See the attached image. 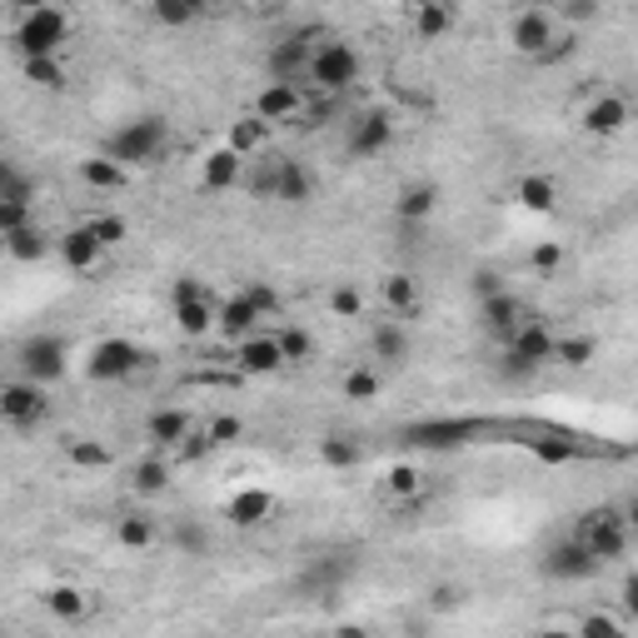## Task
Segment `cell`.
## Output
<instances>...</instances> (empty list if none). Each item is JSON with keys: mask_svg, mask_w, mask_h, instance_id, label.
I'll return each mask as SVG.
<instances>
[{"mask_svg": "<svg viewBox=\"0 0 638 638\" xmlns=\"http://www.w3.org/2000/svg\"><path fill=\"white\" fill-rule=\"evenodd\" d=\"M528 319H534V315H528V305L518 295H508V289L478 299V329H484L488 339H498V344H508V339H514Z\"/></svg>", "mask_w": 638, "mask_h": 638, "instance_id": "cell-11", "label": "cell"}, {"mask_svg": "<svg viewBox=\"0 0 638 638\" xmlns=\"http://www.w3.org/2000/svg\"><path fill=\"white\" fill-rule=\"evenodd\" d=\"M454 30V6L449 0H414V35L419 40H444Z\"/></svg>", "mask_w": 638, "mask_h": 638, "instance_id": "cell-30", "label": "cell"}, {"mask_svg": "<svg viewBox=\"0 0 638 638\" xmlns=\"http://www.w3.org/2000/svg\"><path fill=\"white\" fill-rule=\"evenodd\" d=\"M374 394H379V374H374V369H349V374H344V399L369 404Z\"/></svg>", "mask_w": 638, "mask_h": 638, "instance_id": "cell-47", "label": "cell"}, {"mask_svg": "<svg viewBox=\"0 0 638 638\" xmlns=\"http://www.w3.org/2000/svg\"><path fill=\"white\" fill-rule=\"evenodd\" d=\"M618 628H624L618 618H608V614H588L584 624H578V634H584V638H614Z\"/></svg>", "mask_w": 638, "mask_h": 638, "instance_id": "cell-53", "label": "cell"}, {"mask_svg": "<svg viewBox=\"0 0 638 638\" xmlns=\"http://www.w3.org/2000/svg\"><path fill=\"white\" fill-rule=\"evenodd\" d=\"M90 229H95V235H100V245H105V249L125 245V235H130L125 215H95V219H90Z\"/></svg>", "mask_w": 638, "mask_h": 638, "instance_id": "cell-48", "label": "cell"}, {"mask_svg": "<svg viewBox=\"0 0 638 638\" xmlns=\"http://www.w3.org/2000/svg\"><path fill=\"white\" fill-rule=\"evenodd\" d=\"M369 349H374L379 364H409V354H414V344H409V329L399 325V319H379L374 335H369Z\"/></svg>", "mask_w": 638, "mask_h": 638, "instance_id": "cell-25", "label": "cell"}, {"mask_svg": "<svg viewBox=\"0 0 638 638\" xmlns=\"http://www.w3.org/2000/svg\"><path fill=\"white\" fill-rule=\"evenodd\" d=\"M195 429V419L185 414V409H155V414L145 419V439L155 449H179V439Z\"/></svg>", "mask_w": 638, "mask_h": 638, "instance_id": "cell-28", "label": "cell"}, {"mask_svg": "<svg viewBox=\"0 0 638 638\" xmlns=\"http://www.w3.org/2000/svg\"><path fill=\"white\" fill-rule=\"evenodd\" d=\"M169 150V120L165 115H140V120H125V125L110 135L105 155H115L120 165H155L160 155Z\"/></svg>", "mask_w": 638, "mask_h": 638, "instance_id": "cell-2", "label": "cell"}, {"mask_svg": "<svg viewBox=\"0 0 638 638\" xmlns=\"http://www.w3.org/2000/svg\"><path fill=\"white\" fill-rule=\"evenodd\" d=\"M255 115L269 120V125H285V120L305 115V85H295V80H269L255 95Z\"/></svg>", "mask_w": 638, "mask_h": 638, "instance_id": "cell-16", "label": "cell"}, {"mask_svg": "<svg viewBox=\"0 0 638 638\" xmlns=\"http://www.w3.org/2000/svg\"><path fill=\"white\" fill-rule=\"evenodd\" d=\"M568 16H574V20H594L598 16V6H594V0H568Z\"/></svg>", "mask_w": 638, "mask_h": 638, "instance_id": "cell-59", "label": "cell"}, {"mask_svg": "<svg viewBox=\"0 0 638 638\" xmlns=\"http://www.w3.org/2000/svg\"><path fill=\"white\" fill-rule=\"evenodd\" d=\"M504 289V279L494 275V269H474V299H488V295H498Z\"/></svg>", "mask_w": 638, "mask_h": 638, "instance_id": "cell-57", "label": "cell"}, {"mask_svg": "<svg viewBox=\"0 0 638 638\" xmlns=\"http://www.w3.org/2000/svg\"><path fill=\"white\" fill-rule=\"evenodd\" d=\"M130 478H135V494H165L169 488V464L160 454L140 459L135 469H130Z\"/></svg>", "mask_w": 638, "mask_h": 638, "instance_id": "cell-38", "label": "cell"}, {"mask_svg": "<svg viewBox=\"0 0 638 638\" xmlns=\"http://www.w3.org/2000/svg\"><path fill=\"white\" fill-rule=\"evenodd\" d=\"M315 35H319V30H315V25H305V30H295V35L275 40V45H269V55H265L269 80H295V85H309V60H315Z\"/></svg>", "mask_w": 638, "mask_h": 638, "instance_id": "cell-8", "label": "cell"}, {"mask_svg": "<svg viewBox=\"0 0 638 638\" xmlns=\"http://www.w3.org/2000/svg\"><path fill=\"white\" fill-rule=\"evenodd\" d=\"M359 459H364L359 439H349V434H325V439H319V464H325V469H359Z\"/></svg>", "mask_w": 638, "mask_h": 638, "instance_id": "cell-34", "label": "cell"}, {"mask_svg": "<svg viewBox=\"0 0 638 638\" xmlns=\"http://www.w3.org/2000/svg\"><path fill=\"white\" fill-rule=\"evenodd\" d=\"M624 518H628V528H634V534H638V494L624 504Z\"/></svg>", "mask_w": 638, "mask_h": 638, "instance_id": "cell-61", "label": "cell"}, {"mask_svg": "<svg viewBox=\"0 0 638 638\" xmlns=\"http://www.w3.org/2000/svg\"><path fill=\"white\" fill-rule=\"evenodd\" d=\"M245 295L255 299V309H259V315H265V319L285 315V295H279L275 285H265V279H249V285H245Z\"/></svg>", "mask_w": 638, "mask_h": 638, "instance_id": "cell-46", "label": "cell"}, {"mask_svg": "<svg viewBox=\"0 0 638 638\" xmlns=\"http://www.w3.org/2000/svg\"><path fill=\"white\" fill-rule=\"evenodd\" d=\"M70 40V16L60 6H30L16 25V50L25 60L35 55H60Z\"/></svg>", "mask_w": 638, "mask_h": 638, "instance_id": "cell-4", "label": "cell"}, {"mask_svg": "<svg viewBox=\"0 0 638 638\" xmlns=\"http://www.w3.org/2000/svg\"><path fill=\"white\" fill-rule=\"evenodd\" d=\"M279 349H285V364H305V359L315 354V339H309L305 329L285 325V329H279Z\"/></svg>", "mask_w": 638, "mask_h": 638, "instance_id": "cell-45", "label": "cell"}, {"mask_svg": "<svg viewBox=\"0 0 638 638\" xmlns=\"http://www.w3.org/2000/svg\"><path fill=\"white\" fill-rule=\"evenodd\" d=\"M628 120H634V110H628L624 95H598V100H588V110H584L588 135H624Z\"/></svg>", "mask_w": 638, "mask_h": 638, "instance_id": "cell-21", "label": "cell"}, {"mask_svg": "<svg viewBox=\"0 0 638 638\" xmlns=\"http://www.w3.org/2000/svg\"><path fill=\"white\" fill-rule=\"evenodd\" d=\"M329 315H335V319H359V315H364V295H359V285H335V289H329Z\"/></svg>", "mask_w": 638, "mask_h": 638, "instance_id": "cell-42", "label": "cell"}, {"mask_svg": "<svg viewBox=\"0 0 638 638\" xmlns=\"http://www.w3.org/2000/svg\"><path fill=\"white\" fill-rule=\"evenodd\" d=\"M189 6H195V10H209V6H215V0H189Z\"/></svg>", "mask_w": 638, "mask_h": 638, "instance_id": "cell-62", "label": "cell"}, {"mask_svg": "<svg viewBox=\"0 0 638 638\" xmlns=\"http://www.w3.org/2000/svg\"><path fill=\"white\" fill-rule=\"evenodd\" d=\"M20 225H30V205H0V235H10Z\"/></svg>", "mask_w": 638, "mask_h": 638, "instance_id": "cell-56", "label": "cell"}, {"mask_svg": "<svg viewBox=\"0 0 638 638\" xmlns=\"http://www.w3.org/2000/svg\"><path fill=\"white\" fill-rule=\"evenodd\" d=\"M528 265H534L538 275H554V269L564 265V245H558V239H548V245H538L534 255H528Z\"/></svg>", "mask_w": 638, "mask_h": 638, "instance_id": "cell-51", "label": "cell"}, {"mask_svg": "<svg viewBox=\"0 0 638 638\" xmlns=\"http://www.w3.org/2000/svg\"><path fill=\"white\" fill-rule=\"evenodd\" d=\"M50 384H35V379H10L6 389H0V414H6L10 429H35L40 419L50 414V399H45Z\"/></svg>", "mask_w": 638, "mask_h": 638, "instance_id": "cell-9", "label": "cell"}, {"mask_svg": "<svg viewBox=\"0 0 638 638\" xmlns=\"http://www.w3.org/2000/svg\"><path fill=\"white\" fill-rule=\"evenodd\" d=\"M209 439H215V444H235V439H245V424H239L235 414H219V419H209Z\"/></svg>", "mask_w": 638, "mask_h": 638, "instance_id": "cell-52", "label": "cell"}, {"mask_svg": "<svg viewBox=\"0 0 638 638\" xmlns=\"http://www.w3.org/2000/svg\"><path fill=\"white\" fill-rule=\"evenodd\" d=\"M65 454H70V464H80V469H105L110 464V449L95 444V439H70Z\"/></svg>", "mask_w": 638, "mask_h": 638, "instance_id": "cell-44", "label": "cell"}, {"mask_svg": "<svg viewBox=\"0 0 638 638\" xmlns=\"http://www.w3.org/2000/svg\"><path fill=\"white\" fill-rule=\"evenodd\" d=\"M554 35H558V25L544 6H524L514 20H508V45H514L524 60H534V65H538V55L554 45Z\"/></svg>", "mask_w": 638, "mask_h": 638, "instance_id": "cell-12", "label": "cell"}, {"mask_svg": "<svg viewBox=\"0 0 638 638\" xmlns=\"http://www.w3.org/2000/svg\"><path fill=\"white\" fill-rule=\"evenodd\" d=\"M558 195H564V189H558V179L554 175H538V169H534V175H518L514 179V199L528 209V215H554Z\"/></svg>", "mask_w": 638, "mask_h": 638, "instance_id": "cell-24", "label": "cell"}, {"mask_svg": "<svg viewBox=\"0 0 638 638\" xmlns=\"http://www.w3.org/2000/svg\"><path fill=\"white\" fill-rule=\"evenodd\" d=\"M574 50H578V40L568 35V30H558V35H554V45H548L544 55H538V65H558V60H568V55H574Z\"/></svg>", "mask_w": 638, "mask_h": 638, "instance_id": "cell-55", "label": "cell"}, {"mask_svg": "<svg viewBox=\"0 0 638 638\" xmlns=\"http://www.w3.org/2000/svg\"><path fill=\"white\" fill-rule=\"evenodd\" d=\"M0 205H35V179L20 165H0Z\"/></svg>", "mask_w": 638, "mask_h": 638, "instance_id": "cell-36", "label": "cell"}, {"mask_svg": "<svg viewBox=\"0 0 638 638\" xmlns=\"http://www.w3.org/2000/svg\"><path fill=\"white\" fill-rule=\"evenodd\" d=\"M594 359H598V339H594V335H558L554 364H564V369H588Z\"/></svg>", "mask_w": 638, "mask_h": 638, "instance_id": "cell-33", "label": "cell"}, {"mask_svg": "<svg viewBox=\"0 0 638 638\" xmlns=\"http://www.w3.org/2000/svg\"><path fill=\"white\" fill-rule=\"evenodd\" d=\"M384 488H389L394 498H414L419 488H424V474H419L414 464H394V469L384 474Z\"/></svg>", "mask_w": 638, "mask_h": 638, "instance_id": "cell-43", "label": "cell"}, {"mask_svg": "<svg viewBox=\"0 0 638 638\" xmlns=\"http://www.w3.org/2000/svg\"><path fill=\"white\" fill-rule=\"evenodd\" d=\"M429 604H434V608H454L459 598H454V588H434V594H429Z\"/></svg>", "mask_w": 638, "mask_h": 638, "instance_id": "cell-60", "label": "cell"}, {"mask_svg": "<svg viewBox=\"0 0 638 638\" xmlns=\"http://www.w3.org/2000/svg\"><path fill=\"white\" fill-rule=\"evenodd\" d=\"M40 604H45V614L60 618V624H80V618L90 614V594H85V588H75V584L45 588V594H40Z\"/></svg>", "mask_w": 638, "mask_h": 638, "instance_id": "cell-29", "label": "cell"}, {"mask_svg": "<svg viewBox=\"0 0 638 638\" xmlns=\"http://www.w3.org/2000/svg\"><path fill=\"white\" fill-rule=\"evenodd\" d=\"M0 239H6V255L20 259V265H40L50 249H60V239H50V229H40V219H30V225L10 229V235H0Z\"/></svg>", "mask_w": 638, "mask_h": 638, "instance_id": "cell-22", "label": "cell"}, {"mask_svg": "<svg viewBox=\"0 0 638 638\" xmlns=\"http://www.w3.org/2000/svg\"><path fill=\"white\" fill-rule=\"evenodd\" d=\"M259 325H265V315L255 309V299L239 289V295H229L225 305H219V315H215V329L229 339V344H239V339H249V335H259Z\"/></svg>", "mask_w": 638, "mask_h": 638, "instance_id": "cell-17", "label": "cell"}, {"mask_svg": "<svg viewBox=\"0 0 638 638\" xmlns=\"http://www.w3.org/2000/svg\"><path fill=\"white\" fill-rule=\"evenodd\" d=\"M16 364L25 379L35 384H60L70 374V344L60 335H30L25 344L16 349Z\"/></svg>", "mask_w": 638, "mask_h": 638, "instance_id": "cell-6", "label": "cell"}, {"mask_svg": "<svg viewBox=\"0 0 638 638\" xmlns=\"http://www.w3.org/2000/svg\"><path fill=\"white\" fill-rule=\"evenodd\" d=\"M195 16L199 10L189 6V0H150V20H155L160 30H185Z\"/></svg>", "mask_w": 638, "mask_h": 638, "instance_id": "cell-39", "label": "cell"}, {"mask_svg": "<svg viewBox=\"0 0 638 638\" xmlns=\"http://www.w3.org/2000/svg\"><path fill=\"white\" fill-rule=\"evenodd\" d=\"M478 434H484V419H424V424L404 429V439L419 449H459Z\"/></svg>", "mask_w": 638, "mask_h": 638, "instance_id": "cell-13", "label": "cell"}, {"mask_svg": "<svg viewBox=\"0 0 638 638\" xmlns=\"http://www.w3.org/2000/svg\"><path fill=\"white\" fill-rule=\"evenodd\" d=\"M269 514H275V494H269V488H239L225 508V518L235 528H259Z\"/></svg>", "mask_w": 638, "mask_h": 638, "instance_id": "cell-26", "label": "cell"}, {"mask_svg": "<svg viewBox=\"0 0 638 638\" xmlns=\"http://www.w3.org/2000/svg\"><path fill=\"white\" fill-rule=\"evenodd\" d=\"M235 364L245 374H279L285 364V349H279V335H249L235 344Z\"/></svg>", "mask_w": 638, "mask_h": 638, "instance_id": "cell-19", "label": "cell"}, {"mask_svg": "<svg viewBox=\"0 0 638 638\" xmlns=\"http://www.w3.org/2000/svg\"><path fill=\"white\" fill-rule=\"evenodd\" d=\"M209 449H219L215 439H209V429H189V434L179 439V459H185V464H195V459H205Z\"/></svg>", "mask_w": 638, "mask_h": 638, "instance_id": "cell-49", "label": "cell"}, {"mask_svg": "<svg viewBox=\"0 0 638 638\" xmlns=\"http://www.w3.org/2000/svg\"><path fill=\"white\" fill-rule=\"evenodd\" d=\"M628 534H634V528H628L624 508H614V504L584 508V514H578V524H574V538L598 558V564H614V558H624L628 554Z\"/></svg>", "mask_w": 638, "mask_h": 638, "instance_id": "cell-1", "label": "cell"}, {"mask_svg": "<svg viewBox=\"0 0 638 638\" xmlns=\"http://www.w3.org/2000/svg\"><path fill=\"white\" fill-rule=\"evenodd\" d=\"M275 199L279 205H309L315 199V175L299 160H275Z\"/></svg>", "mask_w": 638, "mask_h": 638, "instance_id": "cell-23", "label": "cell"}, {"mask_svg": "<svg viewBox=\"0 0 638 638\" xmlns=\"http://www.w3.org/2000/svg\"><path fill=\"white\" fill-rule=\"evenodd\" d=\"M80 179H85L90 189H100V195H120L130 179V165H120L115 155H90V160H80Z\"/></svg>", "mask_w": 638, "mask_h": 638, "instance_id": "cell-27", "label": "cell"}, {"mask_svg": "<svg viewBox=\"0 0 638 638\" xmlns=\"http://www.w3.org/2000/svg\"><path fill=\"white\" fill-rule=\"evenodd\" d=\"M155 538H160V528H155L150 514H120L115 518V544L120 548H150Z\"/></svg>", "mask_w": 638, "mask_h": 638, "instance_id": "cell-35", "label": "cell"}, {"mask_svg": "<svg viewBox=\"0 0 638 638\" xmlns=\"http://www.w3.org/2000/svg\"><path fill=\"white\" fill-rule=\"evenodd\" d=\"M394 115L389 110H359L354 115V125H349V140H344V150L354 160H379L389 145H394Z\"/></svg>", "mask_w": 638, "mask_h": 638, "instance_id": "cell-10", "label": "cell"}, {"mask_svg": "<svg viewBox=\"0 0 638 638\" xmlns=\"http://www.w3.org/2000/svg\"><path fill=\"white\" fill-rule=\"evenodd\" d=\"M538 568H544L548 578H558V584H584V578H594L604 564H598V558L588 554V548L578 544V538H564V544L548 548L544 564H538Z\"/></svg>", "mask_w": 638, "mask_h": 638, "instance_id": "cell-14", "label": "cell"}, {"mask_svg": "<svg viewBox=\"0 0 638 638\" xmlns=\"http://www.w3.org/2000/svg\"><path fill=\"white\" fill-rule=\"evenodd\" d=\"M215 315H219V305H209V295L205 299H189V305H175V329L185 339H199V335H209V329H215Z\"/></svg>", "mask_w": 638, "mask_h": 638, "instance_id": "cell-32", "label": "cell"}, {"mask_svg": "<svg viewBox=\"0 0 638 638\" xmlns=\"http://www.w3.org/2000/svg\"><path fill=\"white\" fill-rule=\"evenodd\" d=\"M265 140H269V120H259L255 110H249V115H239L235 125H229V135H225V145H235L239 155H259V150H265Z\"/></svg>", "mask_w": 638, "mask_h": 638, "instance_id": "cell-31", "label": "cell"}, {"mask_svg": "<svg viewBox=\"0 0 638 638\" xmlns=\"http://www.w3.org/2000/svg\"><path fill=\"white\" fill-rule=\"evenodd\" d=\"M534 454L544 459V464H568V459H574V444H564V439H534Z\"/></svg>", "mask_w": 638, "mask_h": 638, "instance_id": "cell-54", "label": "cell"}, {"mask_svg": "<svg viewBox=\"0 0 638 638\" xmlns=\"http://www.w3.org/2000/svg\"><path fill=\"white\" fill-rule=\"evenodd\" d=\"M169 544H175L179 554H189V558L209 554V534L195 524V518H175V524H169Z\"/></svg>", "mask_w": 638, "mask_h": 638, "instance_id": "cell-41", "label": "cell"}, {"mask_svg": "<svg viewBox=\"0 0 638 638\" xmlns=\"http://www.w3.org/2000/svg\"><path fill=\"white\" fill-rule=\"evenodd\" d=\"M359 75H364V60H359V50L349 45V40H319L315 45L309 85H315L319 95H344V90L359 85Z\"/></svg>", "mask_w": 638, "mask_h": 638, "instance_id": "cell-3", "label": "cell"}, {"mask_svg": "<svg viewBox=\"0 0 638 638\" xmlns=\"http://www.w3.org/2000/svg\"><path fill=\"white\" fill-rule=\"evenodd\" d=\"M618 598H624V614L638 624V574H628V578H624V588H618Z\"/></svg>", "mask_w": 638, "mask_h": 638, "instance_id": "cell-58", "label": "cell"}, {"mask_svg": "<svg viewBox=\"0 0 638 638\" xmlns=\"http://www.w3.org/2000/svg\"><path fill=\"white\" fill-rule=\"evenodd\" d=\"M554 344H558L554 329L538 325V319H528V325L504 344V374L528 379V374H538V369H548L554 364Z\"/></svg>", "mask_w": 638, "mask_h": 638, "instance_id": "cell-5", "label": "cell"}, {"mask_svg": "<svg viewBox=\"0 0 638 638\" xmlns=\"http://www.w3.org/2000/svg\"><path fill=\"white\" fill-rule=\"evenodd\" d=\"M100 255H105V245H100V235L90 229V219L60 235V259H65V265L75 269V275H90V269L100 265Z\"/></svg>", "mask_w": 638, "mask_h": 638, "instance_id": "cell-20", "label": "cell"}, {"mask_svg": "<svg viewBox=\"0 0 638 638\" xmlns=\"http://www.w3.org/2000/svg\"><path fill=\"white\" fill-rule=\"evenodd\" d=\"M379 295H384V305L394 309L399 319H404L409 309L419 305V285H414V275H384V285H379Z\"/></svg>", "mask_w": 638, "mask_h": 638, "instance_id": "cell-37", "label": "cell"}, {"mask_svg": "<svg viewBox=\"0 0 638 638\" xmlns=\"http://www.w3.org/2000/svg\"><path fill=\"white\" fill-rule=\"evenodd\" d=\"M245 175H249V160L239 155L235 145H219V150H209V155L199 160V185H205L209 195H225V189H235Z\"/></svg>", "mask_w": 638, "mask_h": 638, "instance_id": "cell-15", "label": "cell"}, {"mask_svg": "<svg viewBox=\"0 0 638 638\" xmlns=\"http://www.w3.org/2000/svg\"><path fill=\"white\" fill-rule=\"evenodd\" d=\"M209 289H205V279H195V275H175V285H169V305H189V299H205Z\"/></svg>", "mask_w": 638, "mask_h": 638, "instance_id": "cell-50", "label": "cell"}, {"mask_svg": "<svg viewBox=\"0 0 638 638\" xmlns=\"http://www.w3.org/2000/svg\"><path fill=\"white\" fill-rule=\"evenodd\" d=\"M528 6H534V0H528Z\"/></svg>", "mask_w": 638, "mask_h": 638, "instance_id": "cell-63", "label": "cell"}, {"mask_svg": "<svg viewBox=\"0 0 638 638\" xmlns=\"http://www.w3.org/2000/svg\"><path fill=\"white\" fill-rule=\"evenodd\" d=\"M140 369H145V349H140L135 339H120V335L100 339L85 359V374L100 379V384H120V379L140 374Z\"/></svg>", "mask_w": 638, "mask_h": 638, "instance_id": "cell-7", "label": "cell"}, {"mask_svg": "<svg viewBox=\"0 0 638 638\" xmlns=\"http://www.w3.org/2000/svg\"><path fill=\"white\" fill-rule=\"evenodd\" d=\"M439 185L434 179H414V185H404L394 195V219L399 225H424V219H434L439 215Z\"/></svg>", "mask_w": 638, "mask_h": 638, "instance_id": "cell-18", "label": "cell"}, {"mask_svg": "<svg viewBox=\"0 0 638 638\" xmlns=\"http://www.w3.org/2000/svg\"><path fill=\"white\" fill-rule=\"evenodd\" d=\"M25 80L30 85H40V90H65V65H60V55H35V60H25Z\"/></svg>", "mask_w": 638, "mask_h": 638, "instance_id": "cell-40", "label": "cell"}]
</instances>
